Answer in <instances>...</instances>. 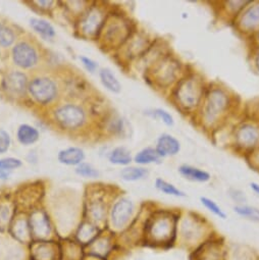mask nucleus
Listing matches in <instances>:
<instances>
[{
	"instance_id": "1",
	"label": "nucleus",
	"mask_w": 259,
	"mask_h": 260,
	"mask_svg": "<svg viewBox=\"0 0 259 260\" xmlns=\"http://www.w3.org/2000/svg\"><path fill=\"white\" fill-rule=\"evenodd\" d=\"M180 211L158 209L146 219L142 229V242L155 249L169 250L177 246Z\"/></svg>"
},
{
	"instance_id": "2",
	"label": "nucleus",
	"mask_w": 259,
	"mask_h": 260,
	"mask_svg": "<svg viewBox=\"0 0 259 260\" xmlns=\"http://www.w3.org/2000/svg\"><path fill=\"white\" fill-rule=\"evenodd\" d=\"M214 234L212 224L204 216L191 211L185 215L181 212L176 247H180L189 253Z\"/></svg>"
},
{
	"instance_id": "3",
	"label": "nucleus",
	"mask_w": 259,
	"mask_h": 260,
	"mask_svg": "<svg viewBox=\"0 0 259 260\" xmlns=\"http://www.w3.org/2000/svg\"><path fill=\"white\" fill-rule=\"evenodd\" d=\"M174 96L178 105L186 110L192 109L200 103L203 96V87L194 76L187 77L178 83Z\"/></svg>"
},
{
	"instance_id": "4",
	"label": "nucleus",
	"mask_w": 259,
	"mask_h": 260,
	"mask_svg": "<svg viewBox=\"0 0 259 260\" xmlns=\"http://www.w3.org/2000/svg\"><path fill=\"white\" fill-rule=\"evenodd\" d=\"M228 243L214 234L194 250L189 252V260H226Z\"/></svg>"
},
{
	"instance_id": "5",
	"label": "nucleus",
	"mask_w": 259,
	"mask_h": 260,
	"mask_svg": "<svg viewBox=\"0 0 259 260\" xmlns=\"http://www.w3.org/2000/svg\"><path fill=\"white\" fill-rule=\"evenodd\" d=\"M135 213L134 202L127 198L122 197L116 200L109 211V222L114 231H122L131 223Z\"/></svg>"
},
{
	"instance_id": "6",
	"label": "nucleus",
	"mask_w": 259,
	"mask_h": 260,
	"mask_svg": "<svg viewBox=\"0 0 259 260\" xmlns=\"http://www.w3.org/2000/svg\"><path fill=\"white\" fill-rule=\"evenodd\" d=\"M229 106V97L221 89H213L206 96L204 101V119L208 122H214Z\"/></svg>"
},
{
	"instance_id": "7",
	"label": "nucleus",
	"mask_w": 259,
	"mask_h": 260,
	"mask_svg": "<svg viewBox=\"0 0 259 260\" xmlns=\"http://www.w3.org/2000/svg\"><path fill=\"white\" fill-rule=\"evenodd\" d=\"M130 29L127 24L118 18L107 22L103 25V29L100 33L103 34V40L106 45L111 46L112 48L122 44L126 38L130 36Z\"/></svg>"
},
{
	"instance_id": "8",
	"label": "nucleus",
	"mask_w": 259,
	"mask_h": 260,
	"mask_svg": "<svg viewBox=\"0 0 259 260\" xmlns=\"http://www.w3.org/2000/svg\"><path fill=\"white\" fill-rule=\"evenodd\" d=\"M180 63L172 57L161 58L156 62L153 70V82L166 87L171 85L179 76Z\"/></svg>"
},
{
	"instance_id": "9",
	"label": "nucleus",
	"mask_w": 259,
	"mask_h": 260,
	"mask_svg": "<svg viewBox=\"0 0 259 260\" xmlns=\"http://www.w3.org/2000/svg\"><path fill=\"white\" fill-rule=\"evenodd\" d=\"M32 97L40 104H48L57 96L55 83L48 78L34 79L28 87Z\"/></svg>"
},
{
	"instance_id": "10",
	"label": "nucleus",
	"mask_w": 259,
	"mask_h": 260,
	"mask_svg": "<svg viewBox=\"0 0 259 260\" xmlns=\"http://www.w3.org/2000/svg\"><path fill=\"white\" fill-rule=\"evenodd\" d=\"M56 121L64 128H77L81 126L85 121L84 110L75 104H67L58 109L54 113Z\"/></svg>"
},
{
	"instance_id": "11",
	"label": "nucleus",
	"mask_w": 259,
	"mask_h": 260,
	"mask_svg": "<svg viewBox=\"0 0 259 260\" xmlns=\"http://www.w3.org/2000/svg\"><path fill=\"white\" fill-rule=\"evenodd\" d=\"M236 144L243 149H254L259 146V127L252 123L240 125L235 132Z\"/></svg>"
},
{
	"instance_id": "12",
	"label": "nucleus",
	"mask_w": 259,
	"mask_h": 260,
	"mask_svg": "<svg viewBox=\"0 0 259 260\" xmlns=\"http://www.w3.org/2000/svg\"><path fill=\"white\" fill-rule=\"evenodd\" d=\"M13 58L17 66L30 69L38 62V54L33 46L26 42L18 43L13 49Z\"/></svg>"
},
{
	"instance_id": "13",
	"label": "nucleus",
	"mask_w": 259,
	"mask_h": 260,
	"mask_svg": "<svg viewBox=\"0 0 259 260\" xmlns=\"http://www.w3.org/2000/svg\"><path fill=\"white\" fill-rule=\"evenodd\" d=\"M32 236L40 241L47 240L51 235V224L47 214L42 210H35L29 218Z\"/></svg>"
},
{
	"instance_id": "14",
	"label": "nucleus",
	"mask_w": 259,
	"mask_h": 260,
	"mask_svg": "<svg viewBox=\"0 0 259 260\" xmlns=\"http://www.w3.org/2000/svg\"><path fill=\"white\" fill-rule=\"evenodd\" d=\"M105 23L103 14L98 9H92L81 21V31L86 36H95L101 32Z\"/></svg>"
},
{
	"instance_id": "15",
	"label": "nucleus",
	"mask_w": 259,
	"mask_h": 260,
	"mask_svg": "<svg viewBox=\"0 0 259 260\" xmlns=\"http://www.w3.org/2000/svg\"><path fill=\"white\" fill-rule=\"evenodd\" d=\"M28 87L27 77L20 72H12L8 74L4 80L5 90L12 95L22 96L25 94Z\"/></svg>"
},
{
	"instance_id": "16",
	"label": "nucleus",
	"mask_w": 259,
	"mask_h": 260,
	"mask_svg": "<svg viewBox=\"0 0 259 260\" xmlns=\"http://www.w3.org/2000/svg\"><path fill=\"white\" fill-rule=\"evenodd\" d=\"M155 150L161 158L175 156L181 150V143L174 136L165 133L157 139Z\"/></svg>"
},
{
	"instance_id": "17",
	"label": "nucleus",
	"mask_w": 259,
	"mask_h": 260,
	"mask_svg": "<svg viewBox=\"0 0 259 260\" xmlns=\"http://www.w3.org/2000/svg\"><path fill=\"white\" fill-rule=\"evenodd\" d=\"M31 256L33 260H57V247L53 243L39 242L33 245Z\"/></svg>"
},
{
	"instance_id": "18",
	"label": "nucleus",
	"mask_w": 259,
	"mask_h": 260,
	"mask_svg": "<svg viewBox=\"0 0 259 260\" xmlns=\"http://www.w3.org/2000/svg\"><path fill=\"white\" fill-rule=\"evenodd\" d=\"M259 254L244 245H229L226 260H258Z\"/></svg>"
},
{
	"instance_id": "19",
	"label": "nucleus",
	"mask_w": 259,
	"mask_h": 260,
	"mask_svg": "<svg viewBox=\"0 0 259 260\" xmlns=\"http://www.w3.org/2000/svg\"><path fill=\"white\" fill-rule=\"evenodd\" d=\"M179 173L183 178L194 183H207L211 180V175L208 172L190 165H182L179 168Z\"/></svg>"
},
{
	"instance_id": "20",
	"label": "nucleus",
	"mask_w": 259,
	"mask_h": 260,
	"mask_svg": "<svg viewBox=\"0 0 259 260\" xmlns=\"http://www.w3.org/2000/svg\"><path fill=\"white\" fill-rule=\"evenodd\" d=\"M239 25L244 31H254L259 27V4L249 7L242 14Z\"/></svg>"
},
{
	"instance_id": "21",
	"label": "nucleus",
	"mask_w": 259,
	"mask_h": 260,
	"mask_svg": "<svg viewBox=\"0 0 259 260\" xmlns=\"http://www.w3.org/2000/svg\"><path fill=\"white\" fill-rule=\"evenodd\" d=\"M58 161L66 166H79L85 158V153L81 148L70 147L61 150L57 155Z\"/></svg>"
},
{
	"instance_id": "22",
	"label": "nucleus",
	"mask_w": 259,
	"mask_h": 260,
	"mask_svg": "<svg viewBox=\"0 0 259 260\" xmlns=\"http://www.w3.org/2000/svg\"><path fill=\"white\" fill-rule=\"evenodd\" d=\"M17 138L19 142L23 145H32L39 139V132L38 129L34 126L24 123L21 124L18 128Z\"/></svg>"
},
{
	"instance_id": "23",
	"label": "nucleus",
	"mask_w": 259,
	"mask_h": 260,
	"mask_svg": "<svg viewBox=\"0 0 259 260\" xmlns=\"http://www.w3.org/2000/svg\"><path fill=\"white\" fill-rule=\"evenodd\" d=\"M13 234L15 238L22 243H29L32 239V233L30 229L29 220L25 218H19L13 225Z\"/></svg>"
},
{
	"instance_id": "24",
	"label": "nucleus",
	"mask_w": 259,
	"mask_h": 260,
	"mask_svg": "<svg viewBox=\"0 0 259 260\" xmlns=\"http://www.w3.org/2000/svg\"><path fill=\"white\" fill-rule=\"evenodd\" d=\"M98 228L91 222H84L80 225L77 238L81 244H92L97 239Z\"/></svg>"
},
{
	"instance_id": "25",
	"label": "nucleus",
	"mask_w": 259,
	"mask_h": 260,
	"mask_svg": "<svg viewBox=\"0 0 259 260\" xmlns=\"http://www.w3.org/2000/svg\"><path fill=\"white\" fill-rule=\"evenodd\" d=\"M99 77L102 85L112 93H119L121 91V85L117 78L112 74L109 69H102L99 72Z\"/></svg>"
},
{
	"instance_id": "26",
	"label": "nucleus",
	"mask_w": 259,
	"mask_h": 260,
	"mask_svg": "<svg viewBox=\"0 0 259 260\" xmlns=\"http://www.w3.org/2000/svg\"><path fill=\"white\" fill-rule=\"evenodd\" d=\"M161 159L163 158L158 155L155 148H152V147H147V148L142 149L134 157L135 162L140 166L158 164V162H160Z\"/></svg>"
},
{
	"instance_id": "27",
	"label": "nucleus",
	"mask_w": 259,
	"mask_h": 260,
	"mask_svg": "<svg viewBox=\"0 0 259 260\" xmlns=\"http://www.w3.org/2000/svg\"><path fill=\"white\" fill-rule=\"evenodd\" d=\"M234 212L242 218L253 222H259V208L249 204H240L233 207Z\"/></svg>"
},
{
	"instance_id": "28",
	"label": "nucleus",
	"mask_w": 259,
	"mask_h": 260,
	"mask_svg": "<svg viewBox=\"0 0 259 260\" xmlns=\"http://www.w3.org/2000/svg\"><path fill=\"white\" fill-rule=\"evenodd\" d=\"M155 188L169 196L172 197H176V198H184L186 197V193L184 191H182L181 189H179L177 186H175L173 183H170L161 178H157L155 180Z\"/></svg>"
},
{
	"instance_id": "29",
	"label": "nucleus",
	"mask_w": 259,
	"mask_h": 260,
	"mask_svg": "<svg viewBox=\"0 0 259 260\" xmlns=\"http://www.w3.org/2000/svg\"><path fill=\"white\" fill-rule=\"evenodd\" d=\"M148 170L144 168H136V167H130L124 168L120 171V178L125 182H137L140 180L145 179L148 176Z\"/></svg>"
},
{
	"instance_id": "30",
	"label": "nucleus",
	"mask_w": 259,
	"mask_h": 260,
	"mask_svg": "<svg viewBox=\"0 0 259 260\" xmlns=\"http://www.w3.org/2000/svg\"><path fill=\"white\" fill-rule=\"evenodd\" d=\"M109 161L116 166H127L132 161L131 152L124 147H116L109 154Z\"/></svg>"
},
{
	"instance_id": "31",
	"label": "nucleus",
	"mask_w": 259,
	"mask_h": 260,
	"mask_svg": "<svg viewBox=\"0 0 259 260\" xmlns=\"http://www.w3.org/2000/svg\"><path fill=\"white\" fill-rule=\"evenodd\" d=\"M89 215L95 222H103L106 218V205L102 200H95L90 203Z\"/></svg>"
},
{
	"instance_id": "32",
	"label": "nucleus",
	"mask_w": 259,
	"mask_h": 260,
	"mask_svg": "<svg viewBox=\"0 0 259 260\" xmlns=\"http://www.w3.org/2000/svg\"><path fill=\"white\" fill-rule=\"evenodd\" d=\"M92 253L98 257H106L111 252V241L109 238H97L92 244Z\"/></svg>"
},
{
	"instance_id": "33",
	"label": "nucleus",
	"mask_w": 259,
	"mask_h": 260,
	"mask_svg": "<svg viewBox=\"0 0 259 260\" xmlns=\"http://www.w3.org/2000/svg\"><path fill=\"white\" fill-rule=\"evenodd\" d=\"M30 25L31 27L40 35L47 37V38H51L55 36V31L54 28L45 20L42 19H31L30 21Z\"/></svg>"
},
{
	"instance_id": "34",
	"label": "nucleus",
	"mask_w": 259,
	"mask_h": 260,
	"mask_svg": "<svg viewBox=\"0 0 259 260\" xmlns=\"http://www.w3.org/2000/svg\"><path fill=\"white\" fill-rule=\"evenodd\" d=\"M200 202L203 205L204 208H206L210 213H212L214 216L220 218V219H225L226 218V213L225 211L221 208L220 205L217 204L213 199L205 196L200 197Z\"/></svg>"
},
{
	"instance_id": "35",
	"label": "nucleus",
	"mask_w": 259,
	"mask_h": 260,
	"mask_svg": "<svg viewBox=\"0 0 259 260\" xmlns=\"http://www.w3.org/2000/svg\"><path fill=\"white\" fill-rule=\"evenodd\" d=\"M146 113H147L148 115H150L151 117L160 120L161 122H164V123H165L166 125H168V126H172V125H174V123H175V118H174V116H173L169 111H167L166 109H163V108H155V109H152V110L147 111Z\"/></svg>"
},
{
	"instance_id": "36",
	"label": "nucleus",
	"mask_w": 259,
	"mask_h": 260,
	"mask_svg": "<svg viewBox=\"0 0 259 260\" xmlns=\"http://www.w3.org/2000/svg\"><path fill=\"white\" fill-rule=\"evenodd\" d=\"M16 40V35L12 29L0 23V46H11Z\"/></svg>"
},
{
	"instance_id": "37",
	"label": "nucleus",
	"mask_w": 259,
	"mask_h": 260,
	"mask_svg": "<svg viewBox=\"0 0 259 260\" xmlns=\"http://www.w3.org/2000/svg\"><path fill=\"white\" fill-rule=\"evenodd\" d=\"M76 173L84 178H98L99 177V172L90 164H86V162H82L78 166V168L76 169Z\"/></svg>"
},
{
	"instance_id": "38",
	"label": "nucleus",
	"mask_w": 259,
	"mask_h": 260,
	"mask_svg": "<svg viewBox=\"0 0 259 260\" xmlns=\"http://www.w3.org/2000/svg\"><path fill=\"white\" fill-rule=\"evenodd\" d=\"M22 167V161L15 157H7L0 159V170L9 172L13 170H17Z\"/></svg>"
},
{
	"instance_id": "39",
	"label": "nucleus",
	"mask_w": 259,
	"mask_h": 260,
	"mask_svg": "<svg viewBox=\"0 0 259 260\" xmlns=\"http://www.w3.org/2000/svg\"><path fill=\"white\" fill-rule=\"evenodd\" d=\"M229 196L236 203V205L246 204V202H247V198L245 196V193H243L242 191H240L238 189H230L229 190Z\"/></svg>"
},
{
	"instance_id": "40",
	"label": "nucleus",
	"mask_w": 259,
	"mask_h": 260,
	"mask_svg": "<svg viewBox=\"0 0 259 260\" xmlns=\"http://www.w3.org/2000/svg\"><path fill=\"white\" fill-rule=\"evenodd\" d=\"M11 145V137L6 131H0V154L9 150Z\"/></svg>"
},
{
	"instance_id": "41",
	"label": "nucleus",
	"mask_w": 259,
	"mask_h": 260,
	"mask_svg": "<svg viewBox=\"0 0 259 260\" xmlns=\"http://www.w3.org/2000/svg\"><path fill=\"white\" fill-rule=\"evenodd\" d=\"M11 218V209L7 205L0 206V223H7Z\"/></svg>"
},
{
	"instance_id": "42",
	"label": "nucleus",
	"mask_w": 259,
	"mask_h": 260,
	"mask_svg": "<svg viewBox=\"0 0 259 260\" xmlns=\"http://www.w3.org/2000/svg\"><path fill=\"white\" fill-rule=\"evenodd\" d=\"M80 59H81L82 63L84 64V67H85L89 72H91V73L95 72L96 69L98 68V63H97L96 61H94L93 59H91V58H88V57H85V56H81Z\"/></svg>"
},
{
	"instance_id": "43",
	"label": "nucleus",
	"mask_w": 259,
	"mask_h": 260,
	"mask_svg": "<svg viewBox=\"0 0 259 260\" xmlns=\"http://www.w3.org/2000/svg\"><path fill=\"white\" fill-rule=\"evenodd\" d=\"M35 4H37L38 6H42L41 9L48 10V9L51 8L50 6L53 5V2H43V0H41V2H35Z\"/></svg>"
},
{
	"instance_id": "44",
	"label": "nucleus",
	"mask_w": 259,
	"mask_h": 260,
	"mask_svg": "<svg viewBox=\"0 0 259 260\" xmlns=\"http://www.w3.org/2000/svg\"><path fill=\"white\" fill-rule=\"evenodd\" d=\"M250 188H251V190L257 195V196H259V184L258 183H251L250 184Z\"/></svg>"
},
{
	"instance_id": "45",
	"label": "nucleus",
	"mask_w": 259,
	"mask_h": 260,
	"mask_svg": "<svg viewBox=\"0 0 259 260\" xmlns=\"http://www.w3.org/2000/svg\"><path fill=\"white\" fill-rule=\"evenodd\" d=\"M9 178H10V174H9L8 172L3 171V170H0V180L5 181V180H8Z\"/></svg>"
},
{
	"instance_id": "46",
	"label": "nucleus",
	"mask_w": 259,
	"mask_h": 260,
	"mask_svg": "<svg viewBox=\"0 0 259 260\" xmlns=\"http://www.w3.org/2000/svg\"><path fill=\"white\" fill-rule=\"evenodd\" d=\"M255 66H256L257 70L259 71V53L256 55V58H255Z\"/></svg>"
},
{
	"instance_id": "47",
	"label": "nucleus",
	"mask_w": 259,
	"mask_h": 260,
	"mask_svg": "<svg viewBox=\"0 0 259 260\" xmlns=\"http://www.w3.org/2000/svg\"><path fill=\"white\" fill-rule=\"evenodd\" d=\"M258 40H259V33H258Z\"/></svg>"
}]
</instances>
